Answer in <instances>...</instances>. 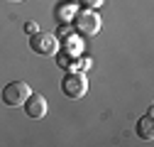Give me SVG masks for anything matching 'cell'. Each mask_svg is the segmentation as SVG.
<instances>
[{
    "label": "cell",
    "instance_id": "52a82bcc",
    "mask_svg": "<svg viewBox=\"0 0 154 147\" xmlns=\"http://www.w3.org/2000/svg\"><path fill=\"white\" fill-rule=\"evenodd\" d=\"M73 15H76V5H73V3H66L64 8H59V10H56V17H59L61 22L73 20Z\"/></svg>",
    "mask_w": 154,
    "mask_h": 147
},
{
    "label": "cell",
    "instance_id": "30bf717a",
    "mask_svg": "<svg viewBox=\"0 0 154 147\" xmlns=\"http://www.w3.org/2000/svg\"><path fill=\"white\" fill-rule=\"evenodd\" d=\"M12 3H22V0H12Z\"/></svg>",
    "mask_w": 154,
    "mask_h": 147
},
{
    "label": "cell",
    "instance_id": "9c48e42d",
    "mask_svg": "<svg viewBox=\"0 0 154 147\" xmlns=\"http://www.w3.org/2000/svg\"><path fill=\"white\" fill-rule=\"evenodd\" d=\"M25 30H27L29 34H34V32H39V27H37V22H32V20H29V22L25 25Z\"/></svg>",
    "mask_w": 154,
    "mask_h": 147
},
{
    "label": "cell",
    "instance_id": "ba28073f",
    "mask_svg": "<svg viewBox=\"0 0 154 147\" xmlns=\"http://www.w3.org/2000/svg\"><path fill=\"white\" fill-rule=\"evenodd\" d=\"M81 5H86V8L95 10V8H100V5H103V0H81Z\"/></svg>",
    "mask_w": 154,
    "mask_h": 147
},
{
    "label": "cell",
    "instance_id": "277c9868",
    "mask_svg": "<svg viewBox=\"0 0 154 147\" xmlns=\"http://www.w3.org/2000/svg\"><path fill=\"white\" fill-rule=\"evenodd\" d=\"M29 93L32 91H29V86L25 81H12V83H8L3 88V103L5 105H22Z\"/></svg>",
    "mask_w": 154,
    "mask_h": 147
},
{
    "label": "cell",
    "instance_id": "7a4b0ae2",
    "mask_svg": "<svg viewBox=\"0 0 154 147\" xmlns=\"http://www.w3.org/2000/svg\"><path fill=\"white\" fill-rule=\"evenodd\" d=\"M61 91H64V96L66 98H83L86 96V91H88V81H86V76L81 71H71V74H66L64 76V81H61Z\"/></svg>",
    "mask_w": 154,
    "mask_h": 147
},
{
    "label": "cell",
    "instance_id": "5b68a950",
    "mask_svg": "<svg viewBox=\"0 0 154 147\" xmlns=\"http://www.w3.org/2000/svg\"><path fill=\"white\" fill-rule=\"evenodd\" d=\"M25 113L29 118H34V120L44 118V113H47V98L42 93H29L27 101H25Z\"/></svg>",
    "mask_w": 154,
    "mask_h": 147
},
{
    "label": "cell",
    "instance_id": "3957f363",
    "mask_svg": "<svg viewBox=\"0 0 154 147\" xmlns=\"http://www.w3.org/2000/svg\"><path fill=\"white\" fill-rule=\"evenodd\" d=\"M29 47H32L34 54L51 57V54H56V49H59V42H56V37L49 34V32H34L32 39H29Z\"/></svg>",
    "mask_w": 154,
    "mask_h": 147
},
{
    "label": "cell",
    "instance_id": "6da1fadb",
    "mask_svg": "<svg viewBox=\"0 0 154 147\" xmlns=\"http://www.w3.org/2000/svg\"><path fill=\"white\" fill-rule=\"evenodd\" d=\"M73 22H76V30H79V34H86V37L98 34V32H100V25H103L100 15L95 12V10H91V8H86V10H76Z\"/></svg>",
    "mask_w": 154,
    "mask_h": 147
},
{
    "label": "cell",
    "instance_id": "8992f818",
    "mask_svg": "<svg viewBox=\"0 0 154 147\" xmlns=\"http://www.w3.org/2000/svg\"><path fill=\"white\" fill-rule=\"evenodd\" d=\"M152 113H154V110L149 108V113L137 123V135H140L142 140H147V142H152V140H154V133H152Z\"/></svg>",
    "mask_w": 154,
    "mask_h": 147
}]
</instances>
